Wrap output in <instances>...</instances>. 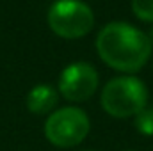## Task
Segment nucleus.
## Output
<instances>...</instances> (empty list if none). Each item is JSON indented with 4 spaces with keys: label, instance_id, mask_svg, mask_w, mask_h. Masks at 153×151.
I'll list each match as a JSON object with an SVG mask.
<instances>
[{
    "label": "nucleus",
    "instance_id": "nucleus-5",
    "mask_svg": "<svg viewBox=\"0 0 153 151\" xmlns=\"http://www.w3.org/2000/svg\"><path fill=\"white\" fill-rule=\"evenodd\" d=\"M100 84L98 71L89 62H73L62 70L59 76V93L70 101H85L89 100Z\"/></svg>",
    "mask_w": 153,
    "mask_h": 151
},
{
    "label": "nucleus",
    "instance_id": "nucleus-9",
    "mask_svg": "<svg viewBox=\"0 0 153 151\" xmlns=\"http://www.w3.org/2000/svg\"><path fill=\"white\" fill-rule=\"evenodd\" d=\"M148 38H150V41H152V44H153V30L150 32V36H148Z\"/></svg>",
    "mask_w": 153,
    "mask_h": 151
},
{
    "label": "nucleus",
    "instance_id": "nucleus-6",
    "mask_svg": "<svg viewBox=\"0 0 153 151\" xmlns=\"http://www.w3.org/2000/svg\"><path fill=\"white\" fill-rule=\"evenodd\" d=\"M59 91H55L52 85L39 84L30 89L27 94V109L32 114H48L52 112L59 101Z\"/></svg>",
    "mask_w": 153,
    "mask_h": 151
},
{
    "label": "nucleus",
    "instance_id": "nucleus-1",
    "mask_svg": "<svg viewBox=\"0 0 153 151\" xmlns=\"http://www.w3.org/2000/svg\"><path fill=\"white\" fill-rule=\"evenodd\" d=\"M152 41L137 27L112 21L96 36V52L100 59L116 71L135 73L144 68L152 57Z\"/></svg>",
    "mask_w": 153,
    "mask_h": 151
},
{
    "label": "nucleus",
    "instance_id": "nucleus-10",
    "mask_svg": "<svg viewBox=\"0 0 153 151\" xmlns=\"http://www.w3.org/2000/svg\"><path fill=\"white\" fill-rule=\"evenodd\" d=\"M84 151H94V150H84Z\"/></svg>",
    "mask_w": 153,
    "mask_h": 151
},
{
    "label": "nucleus",
    "instance_id": "nucleus-7",
    "mask_svg": "<svg viewBox=\"0 0 153 151\" xmlns=\"http://www.w3.org/2000/svg\"><path fill=\"white\" fill-rule=\"evenodd\" d=\"M132 11L137 20L153 23V0H132Z\"/></svg>",
    "mask_w": 153,
    "mask_h": 151
},
{
    "label": "nucleus",
    "instance_id": "nucleus-4",
    "mask_svg": "<svg viewBox=\"0 0 153 151\" xmlns=\"http://www.w3.org/2000/svg\"><path fill=\"white\" fill-rule=\"evenodd\" d=\"M91 123L87 114L78 107H62L48 115L45 135L57 148H75L89 133Z\"/></svg>",
    "mask_w": 153,
    "mask_h": 151
},
{
    "label": "nucleus",
    "instance_id": "nucleus-3",
    "mask_svg": "<svg viewBox=\"0 0 153 151\" xmlns=\"http://www.w3.org/2000/svg\"><path fill=\"white\" fill-rule=\"evenodd\" d=\"M46 20L52 32L62 39H80L94 27V13L82 0H55Z\"/></svg>",
    "mask_w": 153,
    "mask_h": 151
},
{
    "label": "nucleus",
    "instance_id": "nucleus-2",
    "mask_svg": "<svg viewBox=\"0 0 153 151\" xmlns=\"http://www.w3.org/2000/svg\"><path fill=\"white\" fill-rule=\"evenodd\" d=\"M100 101L103 110L116 119L137 117L148 107V89L135 76H116L105 84Z\"/></svg>",
    "mask_w": 153,
    "mask_h": 151
},
{
    "label": "nucleus",
    "instance_id": "nucleus-8",
    "mask_svg": "<svg viewBox=\"0 0 153 151\" xmlns=\"http://www.w3.org/2000/svg\"><path fill=\"white\" fill-rule=\"evenodd\" d=\"M137 130H141L144 135H153V109H144L143 112L137 115L135 121Z\"/></svg>",
    "mask_w": 153,
    "mask_h": 151
}]
</instances>
